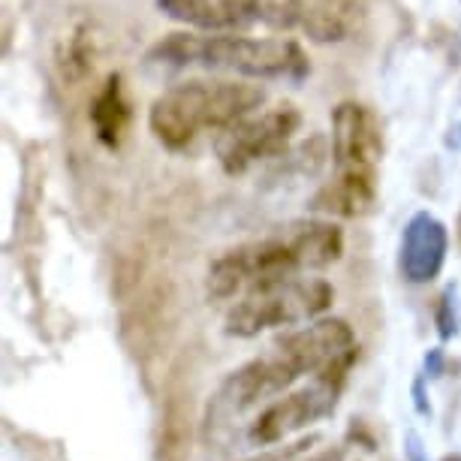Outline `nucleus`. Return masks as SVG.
<instances>
[{"label": "nucleus", "instance_id": "obj_3", "mask_svg": "<svg viewBox=\"0 0 461 461\" xmlns=\"http://www.w3.org/2000/svg\"><path fill=\"white\" fill-rule=\"evenodd\" d=\"M151 67L223 69L245 79L302 82L311 73L304 49L290 37H245V33H190L176 31L148 49Z\"/></svg>", "mask_w": 461, "mask_h": 461}, {"label": "nucleus", "instance_id": "obj_4", "mask_svg": "<svg viewBox=\"0 0 461 461\" xmlns=\"http://www.w3.org/2000/svg\"><path fill=\"white\" fill-rule=\"evenodd\" d=\"M266 103V91L236 79H190L163 91L148 109V127L154 139L181 151L203 130H223L248 118Z\"/></svg>", "mask_w": 461, "mask_h": 461}, {"label": "nucleus", "instance_id": "obj_15", "mask_svg": "<svg viewBox=\"0 0 461 461\" xmlns=\"http://www.w3.org/2000/svg\"><path fill=\"white\" fill-rule=\"evenodd\" d=\"M434 326H438L440 341H452L458 335V308H456V286H447L434 308Z\"/></svg>", "mask_w": 461, "mask_h": 461}, {"label": "nucleus", "instance_id": "obj_21", "mask_svg": "<svg viewBox=\"0 0 461 461\" xmlns=\"http://www.w3.org/2000/svg\"><path fill=\"white\" fill-rule=\"evenodd\" d=\"M440 461H461V452H449V456H443Z\"/></svg>", "mask_w": 461, "mask_h": 461}, {"label": "nucleus", "instance_id": "obj_7", "mask_svg": "<svg viewBox=\"0 0 461 461\" xmlns=\"http://www.w3.org/2000/svg\"><path fill=\"white\" fill-rule=\"evenodd\" d=\"M302 127V112L293 103H277L266 112H250L248 118L214 133V158L226 176H245L259 160L281 158Z\"/></svg>", "mask_w": 461, "mask_h": 461}, {"label": "nucleus", "instance_id": "obj_14", "mask_svg": "<svg viewBox=\"0 0 461 461\" xmlns=\"http://www.w3.org/2000/svg\"><path fill=\"white\" fill-rule=\"evenodd\" d=\"M94 58H97V46H94V33L91 28H76L69 31V37L60 42L58 49V69L60 79L69 85H79L91 76L94 69Z\"/></svg>", "mask_w": 461, "mask_h": 461}, {"label": "nucleus", "instance_id": "obj_9", "mask_svg": "<svg viewBox=\"0 0 461 461\" xmlns=\"http://www.w3.org/2000/svg\"><path fill=\"white\" fill-rule=\"evenodd\" d=\"M167 19L203 33H241L266 28L268 0H154Z\"/></svg>", "mask_w": 461, "mask_h": 461}, {"label": "nucleus", "instance_id": "obj_19", "mask_svg": "<svg viewBox=\"0 0 461 461\" xmlns=\"http://www.w3.org/2000/svg\"><path fill=\"white\" fill-rule=\"evenodd\" d=\"M443 368H447V356H443L440 347L425 353V374H429V377H443Z\"/></svg>", "mask_w": 461, "mask_h": 461}, {"label": "nucleus", "instance_id": "obj_13", "mask_svg": "<svg viewBox=\"0 0 461 461\" xmlns=\"http://www.w3.org/2000/svg\"><path fill=\"white\" fill-rule=\"evenodd\" d=\"M377 178H356V176H332L311 199V212L329 217H365L377 205Z\"/></svg>", "mask_w": 461, "mask_h": 461}, {"label": "nucleus", "instance_id": "obj_22", "mask_svg": "<svg viewBox=\"0 0 461 461\" xmlns=\"http://www.w3.org/2000/svg\"><path fill=\"white\" fill-rule=\"evenodd\" d=\"M458 241H461V214H458Z\"/></svg>", "mask_w": 461, "mask_h": 461}, {"label": "nucleus", "instance_id": "obj_18", "mask_svg": "<svg viewBox=\"0 0 461 461\" xmlns=\"http://www.w3.org/2000/svg\"><path fill=\"white\" fill-rule=\"evenodd\" d=\"M413 407L420 416H431V402L429 395H425V377L420 374V377L413 380Z\"/></svg>", "mask_w": 461, "mask_h": 461}, {"label": "nucleus", "instance_id": "obj_6", "mask_svg": "<svg viewBox=\"0 0 461 461\" xmlns=\"http://www.w3.org/2000/svg\"><path fill=\"white\" fill-rule=\"evenodd\" d=\"M356 359H359V347L344 353L341 359L329 362L326 368L317 371L314 377H311V383H304L302 389L272 402L254 422H250L248 440L254 443V447H275L277 440L290 438V434L332 416L338 402H341L347 374H350Z\"/></svg>", "mask_w": 461, "mask_h": 461}, {"label": "nucleus", "instance_id": "obj_5", "mask_svg": "<svg viewBox=\"0 0 461 461\" xmlns=\"http://www.w3.org/2000/svg\"><path fill=\"white\" fill-rule=\"evenodd\" d=\"M335 302V286L323 277H281L245 290L223 320L232 338H257L268 329L299 326L323 317Z\"/></svg>", "mask_w": 461, "mask_h": 461}, {"label": "nucleus", "instance_id": "obj_1", "mask_svg": "<svg viewBox=\"0 0 461 461\" xmlns=\"http://www.w3.org/2000/svg\"><path fill=\"white\" fill-rule=\"evenodd\" d=\"M350 350H356V335L341 317L314 320L299 332L277 338L268 353L245 362L217 386L203 420L205 440H223V431H230L254 407L286 393L308 374L323 371L329 362Z\"/></svg>", "mask_w": 461, "mask_h": 461}, {"label": "nucleus", "instance_id": "obj_16", "mask_svg": "<svg viewBox=\"0 0 461 461\" xmlns=\"http://www.w3.org/2000/svg\"><path fill=\"white\" fill-rule=\"evenodd\" d=\"M320 438L317 434H311L308 440H295L293 447H281V449H268L263 452V456H257V458H248V461H293L295 456H302L304 449L311 447V443H317Z\"/></svg>", "mask_w": 461, "mask_h": 461}, {"label": "nucleus", "instance_id": "obj_11", "mask_svg": "<svg viewBox=\"0 0 461 461\" xmlns=\"http://www.w3.org/2000/svg\"><path fill=\"white\" fill-rule=\"evenodd\" d=\"M362 22V0H295V31L320 46L347 42Z\"/></svg>", "mask_w": 461, "mask_h": 461}, {"label": "nucleus", "instance_id": "obj_17", "mask_svg": "<svg viewBox=\"0 0 461 461\" xmlns=\"http://www.w3.org/2000/svg\"><path fill=\"white\" fill-rule=\"evenodd\" d=\"M404 458L407 461H431L429 458V447H425L420 431H413V429L404 431Z\"/></svg>", "mask_w": 461, "mask_h": 461}, {"label": "nucleus", "instance_id": "obj_12", "mask_svg": "<svg viewBox=\"0 0 461 461\" xmlns=\"http://www.w3.org/2000/svg\"><path fill=\"white\" fill-rule=\"evenodd\" d=\"M94 136L103 148L118 151L124 145V139L133 124V103L127 97V85L121 73H109L106 82L100 85V91L94 94L91 109H88Z\"/></svg>", "mask_w": 461, "mask_h": 461}, {"label": "nucleus", "instance_id": "obj_20", "mask_svg": "<svg viewBox=\"0 0 461 461\" xmlns=\"http://www.w3.org/2000/svg\"><path fill=\"white\" fill-rule=\"evenodd\" d=\"M347 456V443H338V447H329L323 452H317V456H311L308 461H344Z\"/></svg>", "mask_w": 461, "mask_h": 461}, {"label": "nucleus", "instance_id": "obj_2", "mask_svg": "<svg viewBox=\"0 0 461 461\" xmlns=\"http://www.w3.org/2000/svg\"><path fill=\"white\" fill-rule=\"evenodd\" d=\"M344 257V230L332 221H295L281 226L272 236L248 241L223 257H217L205 277L212 299H232L241 290H250L266 281H281L304 272L335 266Z\"/></svg>", "mask_w": 461, "mask_h": 461}, {"label": "nucleus", "instance_id": "obj_8", "mask_svg": "<svg viewBox=\"0 0 461 461\" xmlns=\"http://www.w3.org/2000/svg\"><path fill=\"white\" fill-rule=\"evenodd\" d=\"M383 160V127L365 103L344 100L332 109L335 176L377 178Z\"/></svg>", "mask_w": 461, "mask_h": 461}, {"label": "nucleus", "instance_id": "obj_10", "mask_svg": "<svg viewBox=\"0 0 461 461\" xmlns=\"http://www.w3.org/2000/svg\"><path fill=\"white\" fill-rule=\"evenodd\" d=\"M449 254V232L443 221L431 212H416L402 232V250H398V268L404 281L413 286L431 284L443 272Z\"/></svg>", "mask_w": 461, "mask_h": 461}]
</instances>
